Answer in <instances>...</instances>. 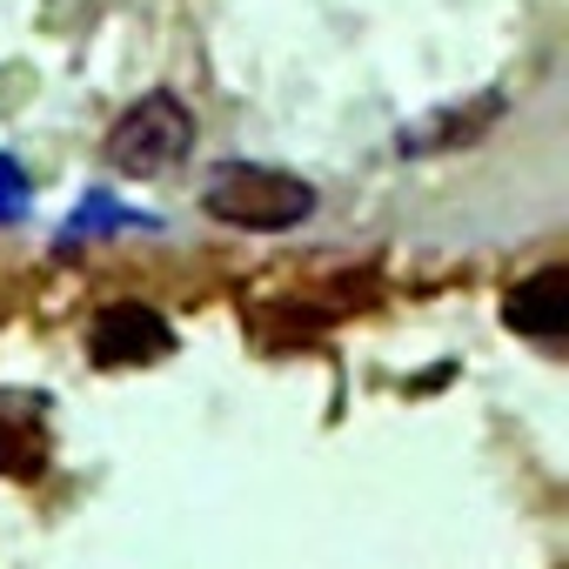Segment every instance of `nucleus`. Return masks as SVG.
<instances>
[{"label":"nucleus","instance_id":"obj_1","mask_svg":"<svg viewBox=\"0 0 569 569\" xmlns=\"http://www.w3.org/2000/svg\"><path fill=\"white\" fill-rule=\"evenodd\" d=\"M201 208L221 221V228H241V234H289L316 214V188L289 168H261V161H228L208 174L201 188Z\"/></svg>","mask_w":569,"mask_h":569},{"label":"nucleus","instance_id":"obj_4","mask_svg":"<svg viewBox=\"0 0 569 569\" xmlns=\"http://www.w3.org/2000/svg\"><path fill=\"white\" fill-rule=\"evenodd\" d=\"M502 114H509V94H502V88H482V94H469V101H449V108H436V114L409 121L396 148H402V154H449V148H476V141H489V134L502 128Z\"/></svg>","mask_w":569,"mask_h":569},{"label":"nucleus","instance_id":"obj_3","mask_svg":"<svg viewBox=\"0 0 569 569\" xmlns=\"http://www.w3.org/2000/svg\"><path fill=\"white\" fill-rule=\"evenodd\" d=\"M88 349H94V362H101V369H148V362L174 356V322H168L154 302L121 296V302H108V309L94 316Z\"/></svg>","mask_w":569,"mask_h":569},{"label":"nucleus","instance_id":"obj_6","mask_svg":"<svg viewBox=\"0 0 569 569\" xmlns=\"http://www.w3.org/2000/svg\"><path fill=\"white\" fill-rule=\"evenodd\" d=\"M48 402L34 396H0V476L8 482H34V476H48V456H54V442H48V416H41Z\"/></svg>","mask_w":569,"mask_h":569},{"label":"nucleus","instance_id":"obj_5","mask_svg":"<svg viewBox=\"0 0 569 569\" xmlns=\"http://www.w3.org/2000/svg\"><path fill=\"white\" fill-rule=\"evenodd\" d=\"M502 329L529 336V342H562L569 336V268L562 261L522 274L516 289L502 296Z\"/></svg>","mask_w":569,"mask_h":569},{"label":"nucleus","instance_id":"obj_2","mask_svg":"<svg viewBox=\"0 0 569 569\" xmlns=\"http://www.w3.org/2000/svg\"><path fill=\"white\" fill-rule=\"evenodd\" d=\"M188 148H194V108L174 88H154V94H141L134 108L114 114V128L101 141V161L128 181H154V174L181 168Z\"/></svg>","mask_w":569,"mask_h":569}]
</instances>
